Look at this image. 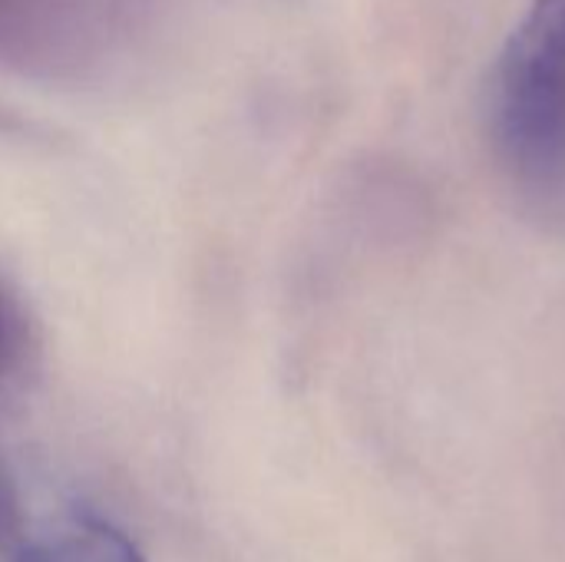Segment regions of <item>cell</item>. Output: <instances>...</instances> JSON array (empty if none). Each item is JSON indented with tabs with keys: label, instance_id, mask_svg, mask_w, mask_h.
Segmentation results:
<instances>
[{
	"label": "cell",
	"instance_id": "obj_1",
	"mask_svg": "<svg viewBox=\"0 0 565 562\" xmlns=\"http://www.w3.org/2000/svg\"><path fill=\"white\" fill-rule=\"evenodd\" d=\"M490 136L516 195L565 215V0H530L490 76Z\"/></svg>",
	"mask_w": 565,
	"mask_h": 562
},
{
	"label": "cell",
	"instance_id": "obj_2",
	"mask_svg": "<svg viewBox=\"0 0 565 562\" xmlns=\"http://www.w3.org/2000/svg\"><path fill=\"white\" fill-rule=\"evenodd\" d=\"M17 562H146V556L119 527L73 513L40 533H20Z\"/></svg>",
	"mask_w": 565,
	"mask_h": 562
}]
</instances>
